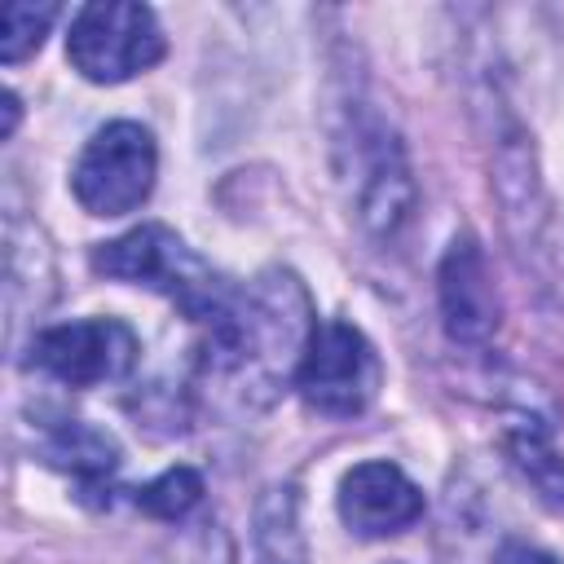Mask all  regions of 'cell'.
<instances>
[{"label":"cell","mask_w":564,"mask_h":564,"mask_svg":"<svg viewBox=\"0 0 564 564\" xmlns=\"http://www.w3.org/2000/svg\"><path fill=\"white\" fill-rule=\"evenodd\" d=\"M198 330V383L229 410H269L300 375L317 317L291 269H264Z\"/></svg>","instance_id":"obj_1"},{"label":"cell","mask_w":564,"mask_h":564,"mask_svg":"<svg viewBox=\"0 0 564 564\" xmlns=\"http://www.w3.org/2000/svg\"><path fill=\"white\" fill-rule=\"evenodd\" d=\"M93 269L145 291H159L172 300L185 322L203 326L207 317L220 313V304L234 295V282H225L185 238L167 225H137L123 238H110L93 251Z\"/></svg>","instance_id":"obj_2"},{"label":"cell","mask_w":564,"mask_h":564,"mask_svg":"<svg viewBox=\"0 0 564 564\" xmlns=\"http://www.w3.org/2000/svg\"><path fill=\"white\" fill-rule=\"evenodd\" d=\"M339 172L352 189V212L375 238H397L414 212V181L401 137L370 110H361L339 137Z\"/></svg>","instance_id":"obj_3"},{"label":"cell","mask_w":564,"mask_h":564,"mask_svg":"<svg viewBox=\"0 0 564 564\" xmlns=\"http://www.w3.org/2000/svg\"><path fill=\"white\" fill-rule=\"evenodd\" d=\"M66 57L93 84H123L163 57V26L145 4L97 0L75 13Z\"/></svg>","instance_id":"obj_4"},{"label":"cell","mask_w":564,"mask_h":564,"mask_svg":"<svg viewBox=\"0 0 564 564\" xmlns=\"http://www.w3.org/2000/svg\"><path fill=\"white\" fill-rule=\"evenodd\" d=\"M159 176V150L150 128L132 119H115L88 137L70 167V189L84 212L93 216H123L137 212Z\"/></svg>","instance_id":"obj_5"},{"label":"cell","mask_w":564,"mask_h":564,"mask_svg":"<svg viewBox=\"0 0 564 564\" xmlns=\"http://www.w3.org/2000/svg\"><path fill=\"white\" fill-rule=\"evenodd\" d=\"M379 379H383L379 352L352 322L339 317L317 322L295 375V388L308 410L326 419H352L375 401Z\"/></svg>","instance_id":"obj_6"},{"label":"cell","mask_w":564,"mask_h":564,"mask_svg":"<svg viewBox=\"0 0 564 564\" xmlns=\"http://www.w3.org/2000/svg\"><path fill=\"white\" fill-rule=\"evenodd\" d=\"M137 335L119 317H84L66 326H48L31 339V366L66 388L115 383L137 366Z\"/></svg>","instance_id":"obj_7"},{"label":"cell","mask_w":564,"mask_h":564,"mask_svg":"<svg viewBox=\"0 0 564 564\" xmlns=\"http://www.w3.org/2000/svg\"><path fill=\"white\" fill-rule=\"evenodd\" d=\"M436 295H441V322L445 335L463 348H480L498 330V291L489 282L485 251L471 234H458L436 269Z\"/></svg>","instance_id":"obj_8"},{"label":"cell","mask_w":564,"mask_h":564,"mask_svg":"<svg viewBox=\"0 0 564 564\" xmlns=\"http://www.w3.org/2000/svg\"><path fill=\"white\" fill-rule=\"evenodd\" d=\"M339 516L361 538H388L423 516V489L397 463H357L339 480Z\"/></svg>","instance_id":"obj_9"},{"label":"cell","mask_w":564,"mask_h":564,"mask_svg":"<svg viewBox=\"0 0 564 564\" xmlns=\"http://www.w3.org/2000/svg\"><path fill=\"white\" fill-rule=\"evenodd\" d=\"M40 458L48 467H62L70 471L75 480L84 485H97L106 476L119 471V441L101 427H93L88 419H53V423H40Z\"/></svg>","instance_id":"obj_10"},{"label":"cell","mask_w":564,"mask_h":564,"mask_svg":"<svg viewBox=\"0 0 564 564\" xmlns=\"http://www.w3.org/2000/svg\"><path fill=\"white\" fill-rule=\"evenodd\" d=\"M256 564H308V542L300 529V494L295 485H269L256 502L251 520Z\"/></svg>","instance_id":"obj_11"},{"label":"cell","mask_w":564,"mask_h":564,"mask_svg":"<svg viewBox=\"0 0 564 564\" xmlns=\"http://www.w3.org/2000/svg\"><path fill=\"white\" fill-rule=\"evenodd\" d=\"M502 445H507V458L520 471V480L533 489V498L551 511H564V454L551 445V436L542 427H533V419H529V423H516Z\"/></svg>","instance_id":"obj_12"},{"label":"cell","mask_w":564,"mask_h":564,"mask_svg":"<svg viewBox=\"0 0 564 564\" xmlns=\"http://www.w3.org/2000/svg\"><path fill=\"white\" fill-rule=\"evenodd\" d=\"M203 502V476L194 467H167L150 485L137 489V507L154 520H185Z\"/></svg>","instance_id":"obj_13"},{"label":"cell","mask_w":564,"mask_h":564,"mask_svg":"<svg viewBox=\"0 0 564 564\" xmlns=\"http://www.w3.org/2000/svg\"><path fill=\"white\" fill-rule=\"evenodd\" d=\"M53 18H57V4L9 0L4 13H0V62L13 66V62H22V57H31V53L44 44Z\"/></svg>","instance_id":"obj_14"},{"label":"cell","mask_w":564,"mask_h":564,"mask_svg":"<svg viewBox=\"0 0 564 564\" xmlns=\"http://www.w3.org/2000/svg\"><path fill=\"white\" fill-rule=\"evenodd\" d=\"M498 564H560L555 555H546L542 546H529V542H507Z\"/></svg>","instance_id":"obj_15"},{"label":"cell","mask_w":564,"mask_h":564,"mask_svg":"<svg viewBox=\"0 0 564 564\" xmlns=\"http://www.w3.org/2000/svg\"><path fill=\"white\" fill-rule=\"evenodd\" d=\"M13 123H18V97H13V93H4V137L13 132Z\"/></svg>","instance_id":"obj_16"}]
</instances>
